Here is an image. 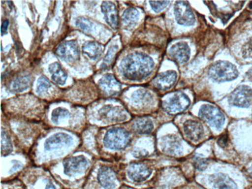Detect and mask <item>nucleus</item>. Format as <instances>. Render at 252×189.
<instances>
[{"mask_svg":"<svg viewBox=\"0 0 252 189\" xmlns=\"http://www.w3.org/2000/svg\"><path fill=\"white\" fill-rule=\"evenodd\" d=\"M155 62L143 53H132L123 59L120 70L125 78L131 81H141L152 74Z\"/></svg>","mask_w":252,"mask_h":189,"instance_id":"nucleus-1","label":"nucleus"},{"mask_svg":"<svg viewBox=\"0 0 252 189\" xmlns=\"http://www.w3.org/2000/svg\"><path fill=\"white\" fill-rule=\"evenodd\" d=\"M209 76L217 82H230L238 78V71L230 62L220 61L210 67Z\"/></svg>","mask_w":252,"mask_h":189,"instance_id":"nucleus-2","label":"nucleus"},{"mask_svg":"<svg viewBox=\"0 0 252 189\" xmlns=\"http://www.w3.org/2000/svg\"><path fill=\"white\" fill-rule=\"evenodd\" d=\"M130 135L123 128H112L105 135L103 139L105 147L110 150H123L130 144Z\"/></svg>","mask_w":252,"mask_h":189,"instance_id":"nucleus-3","label":"nucleus"},{"mask_svg":"<svg viewBox=\"0 0 252 189\" xmlns=\"http://www.w3.org/2000/svg\"><path fill=\"white\" fill-rule=\"evenodd\" d=\"M190 99L182 92L174 93L170 97L163 101L164 111L170 115L178 114L185 111L189 106Z\"/></svg>","mask_w":252,"mask_h":189,"instance_id":"nucleus-4","label":"nucleus"},{"mask_svg":"<svg viewBox=\"0 0 252 189\" xmlns=\"http://www.w3.org/2000/svg\"><path fill=\"white\" fill-rule=\"evenodd\" d=\"M199 117L210 126L220 129L225 122V117L219 108L213 105H204L199 109Z\"/></svg>","mask_w":252,"mask_h":189,"instance_id":"nucleus-5","label":"nucleus"},{"mask_svg":"<svg viewBox=\"0 0 252 189\" xmlns=\"http://www.w3.org/2000/svg\"><path fill=\"white\" fill-rule=\"evenodd\" d=\"M56 55L64 62L72 64L79 59V48L75 40L64 41L57 47Z\"/></svg>","mask_w":252,"mask_h":189,"instance_id":"nucleus-6","label":"nucleus"},{"mask_svg":"<svg viewBox=\"0 0 252 189\" xmlns=\"http://www.w3.org/2000/svg\"><path fill=\"white\" fill-rule=\"evenodd\" d=\"M174 14L178 24L183 26H192L195 18L189 4L185 1H178L174 6Z\"/></svg>","mask_w":252,"mask_h":189,"instance_id":"nucleus-7","label":"nucleus"},{"mask_svg":"<svg viewBox=\"0 0 252 189\" xmlns=\"http://www.w3.org/2000/svg\"><path fill=\"white\" fill-rule=\"evenodd\" d=\"M252 99V89L249 86H241L230 94V104L237 107L246 108L251 105Z\"/></svg>","mask_w":252,"mask_h":189,"instance_id":"nucleus-8","label":"nucleus"},{"mask_svg":"<svg viewBox=\"0 0 252 189\" xmlns=\"http://www.w3.org/2000/svg\"><path fill=\"white\" fill-rule=\"evenodd\" d=\"M89 161L84 156H77L66 159L64 161V174L68 176L83 172L87 168Z\"/></svg>","mask_w":252,"mask_h":189,"instance_id":"nucleus-9","label":"nucleus"},{"mask_svg":"<svg viewBox=\"0 0 252 189\" xmlns=\"http://www.w3.org/2000/svg\"><path fill=\"white\" fill-rule=\"evenodd\" d=\"M72 137L67 133H59L52 135L46 140L44 143V149L51 151L64 148L72 143Z\"/></svg>","mask_w":252,"mask_h":189,"instance_id":"nucleus-10","label":"nucleus"},{"mask_svg":"<svg viewBox=\"0 0 252 189\" xmlns=\"http://www.w3.org/2000/svg\"><path fill=\"white\" fill-rule=\"evenodd\" d=\"M168 55L170 56L171 59L175 61L178 64H185L189 59V47L187 43L179 42L171 47L168 51Z\"/></svg>","mask_w":252,"mask_h":189,"instance_id":"nucleus-11","label":"nucleus"},{"mask_svg":"<svg viewBox=\"0 0 252 189\" xmlns=\"http://www.w3.org/2000/svg\"><path fill=\"white\" fill-rule=\"evenodd\" d=\"M183 129L187 138L193 143L200 141L204 136L203 125L197 121L188 120L185 123Z\"/></svg>","mask_w":252,"mask_h":189,"instance_id":"nucleus-12","label":"nucleus"},{"mask_svg":"<svg viewBox=\"0 0 252 189\" xmlns=\"http://www.w3.org/2000/svg\"><path fill=\"white\" fill-rule=\"evenodd\" d=\"M152 169L150 167L143 164H132L128 168V177L133 182H145L152 175Z\"/></svg>","mask_w":252,"mask_h":189,"instance_id":"nucleus-13","label":"nucleus"},{"mask_svg":"<svg viewBox=\"0 0 252 189\" xmlns=\"http://www.w3.org/2000/svg\"><path fill=\"white\" fill-rule=\"evenodd\" d=\"M102 11L106 23L110 26V28L117 30L119 27V17L115 4L109 1L102 2Z\"/></svg>","mask_w":252,"mask_h":189,"instance_id":"nucleus-14","label":"nucleus"},{"mask_svg":"<svg viewBox=\"0 0 252 189\" xmlns=\"http://www.w3.org/2000/svg\"><path fill=\"white\" fill-rule=\"evenodd\" d=\"M177 80L176 71H168L161 73L153 81L155 87L160 90H168L171 89Z\"/></svg>","mask_w":252,"mask_h":189,"instance_id":"nucleus-15","label":"nucleus"},{"mask_svg":"<svg viewBox=\"0 0 252 189\" xmlns=\"http://www.w3.org/2000/svg\"><path fill=\"white\" fill-rule=\"evenodd\" d=\"M99 85L101 89L110 95L118 94L121 90V84L117 82L114 75L110 74L102 77L99 80Z\"/></svg>","mask_w":252,"mask_h":189,"instance_id":"nucleus-16","label":"nucleus"},{"mask_svg":"<svg viewBox=\"0 0 252 189\" xmlns=\"http://www.w3.org/2000/svg\"><path fill=\"white\" fill-rule=\"evenodd\" d=\"M98 180L105 189H113L116 186V175L110 167H102L98 173Z\"/></svg>","mask_w":252,"mask_h":189,"instance_id":"nucleus-17","label":"nucleus"},{"mask_svg":"<svg viewBox=\"0 0 252 189\" xmlns=\"http://www.w3.org/2000/svg\"><path fill=\"white\" fill-rule=\"evenodd\" d=\"M32 78L28 75H20L9 82V91L13 93H22L29 89Z\"/></svg>","mask_w":252,"mask_h":189,"instance_id":"nucleus-18","label":"nucleus"},{"mask_svg":"<svg viewBox=\"0 0 252 189\" xmlns=\"http://www.w3.org/2000/svg\"><path fill=\"white\" fill-rule=\"evenodd\" d=\"M48 70H49L50 74L51 75V79L53 80L54 82L58 85H61V86H63L65 84L67 78H68V75L59 62H55V63L50 64Z\"/></svg>","mask_w":252,"mask_h":189,"instance_id":"nucleus-19","label":"nucleus"},{"mask_svg":"<svg viewBox=\"0 0 252 189\" xmlns=\"http://www.w3.org/2000/svg\"><path fill=\"white\" fill-rule=\"evenodd\" d=\"M103 50H104L103 46L95 41L86 42L82 47L83 53L93 60L99 59V57L102 55Z\"/></svg>","mask_w":252,"mask_h":189,"instance_id":"nucleus-20","label":"nucleus"},{"mask_svg":"<svg viewBox=\"0 0 252 189\" xmlns=\"http://www.w3.org/2000/svg\"><path fill=\"white\" fill-rule=\"evenodd\" d=\"M214 187L217 189H237L235 182L223 174H217L211 177Z\"/></svg>","mask_w":252,"mask_h":189,"instance_id":"nucleus-21","label":"nucleus"},{"mask_svg":"<svg viewBox=\"0 0 252 189\" xmlns=\"http://www.w3.org/2000/svg\"><path fill=\"white\" fill-rule=\"evenodd\" d=\"M133 129L139 134H149L153 130L154 124L150 119L144 117L139 119L134 123Z\"/></svg>","mask_w":252,"mask_h":189,"instance_id":"nucleus-22","label":"nucleus"},{"mask_svg":"<svg viewBox=\"0 0 252 189\" xmlns=\"http://www.w3.org/2000/svg\"><path fill=\"white\" fill-rule=\"evenodd\" d=\"M138 19V10L135 8H129L123 14V24L126 29H130L137 24Z\"/></svg>","mask_w":252,"mask_h":189,"instance_id":"nucleus-23","label":"nucleus"},{"mask_svg":"<svg viewBox=\"0 0 252 189\" xmlns=\"http://www.w3.org/2000/svg\"><path fill=\"white\" fill-rule=\"evenodd\" d=\"M13 151L11 140L6 131L2 129L1 133V152L2 156H7Z\"/></svg>","mask_w":252,"mask_h":189,"instance_id":"nucleus-24","label":"nucleus"},{"mask_svg":"<svg viewBox=\"0 0 252 189\" xmlns=\"http://www.w3.org/2000/svg\"><path fill=\"white\" fill-rule=\"evenodd\" d=\"M180 146L181 144L176 140H168L164 141V144H163V151L165 153L176 155L179 153Z\"/></svg>","mask_w":252,"mask_h":189,"instance_id":"nucleus-25","label":"nucleus"},{"mask_svg":"<svg viewBox=\"0 0 252 189\" xmlns=\"http://www.w3.org/2000/svg\"><path fill=\"white\" fill-rule=\"evenodd\" d=\"M75 26L77 28H79L82 32L86 33H91L92 29H93V23L86 17H80L77 18L76 21H75Z\"/></svg>","mask_w":252,"mask_h":189,"instance_id":"nucleus-26","label":"nucleus"},{"mask_svg":"<svg viewBox=\"0 0 252 189\" xmlns=\"http://www.w3.org/2000/svg\"><path fill=\"white\" fill-rule=\"evenodd\" d=\"M51 88V83L46 77H40L37 80V93L40 95L46 94Z\"/></svg>","mask_w":252,"mask_h":189,"instance_id":"nucleus-27","label":"nucleus"},{"mask_svg":"<svg viewBox=\"0 0 252 189\" xmlns=\"http://www.w3.org/2000/svg\"><path fill=\"white\" fill-rule=\"evenodd\" d=\"M69 116L68 110L64 108H57L52 112L51 120L55 124H59L62 120H64Z\"/></svg>","mask_w":252,"mask_h":189,"instance_id":"nucleus-28","label":"nucleus"},{"mask_svg":"<svg viewBox=\"0 0 252 189\" xmlns=\"http://www.w3.org/2000/svg\"><path fill=\"white\" fill-rule=\"evenodd\" d=\"M117 51H118L117 46H113V47H110V49L108 51V53L106 54V57H105L103 62H102V65H101L102 68H106V67H110V64L114 62Z\"/></svg>","mask_w":252,"mask_h":189,"instance_id":"nucleus-29","label":"nucleus"},{"mask_svg":"<svg viewBox=\"0 0 252 189\" xmlns=\"http://www.w3.org/2000/svg\"><path fill=\"white\" fill-rule=\"evenodd\" d=\"M150 5L152 9L156 13H159L166 8L169 3V1H150Z\"/></svg>","mask_w":252,"mask_h":189,"instance_id":"nucleus-30","label":"nucleus"},{"mask_svg":"<svg viewBox=\"0 0 252 189\" xmlns=\"http://www.w3.org/2000/svg\"><path fill=\"white\" fill-rule=\"evenodd\" d=\"M241 53L245 59H252V37L243 46Z\"/></svg>","mask_w":252,"mask_h":189,"instance_id":"nucleus-31","label":"nucleus"},{"mask_svg":"<svg viewBox=\"0 0 252 189\" xmlns=\"http://www.w3.org/2000/svg\"><path fill=\"white\" fill-rule=\"evenodd\" d=\"M194 165L196 169L203 171L208 166V161L207 159L203 158H195L194 160Z\"/></svg>","mask_w":252,"mask_h":189,"instance_id":"nucleus-32","label":"nucleus"},{"mask_svg":"<svg viewBox=\"0 0 252 189\" xmlns=\"http://www.w3.org/2000/svg\"><path fill=\"white\" fill-rule=\"evenodd\" d=\"M218 144L221 148H225L227 145V144H228V136H227V135H222L218 139Z\"/></svg>","mask_w":252,"mask_h":189,"instance_id":"nucleus-33","label":"nucleus"},{"mask_svg":"<svg viewBox=\"0 0 252 189\" xmlns=\"http://www.w3.org/2000/svg\"><path fill=\"white\" fill-rule=\"evenodd\" d=\"M8 27H9V21L5 20L2 23V27H1V33H2V35L6 34V32H7Z\"/></svg>","mask_w":252,"mask_h":189,"instance_id":"nucleus-34","label":"nucleus"},{"mask_svg":"<svg viewBox=\"0 0 252 189\" xmlns=\"http://www.w3.org/2000/svg\"><path fill=\"white\" fill-rule=\"evenodd\" d=\"M45 189H55V186L51 182H48L46 186Z\"/></svg>","mask_w":252,"mask_h":189,"instance_id":"nucleus-35","label":"nucleus"},{"mask_svg":"<svg viewBox=\"0 0 252 189\" xmlns=\"http://www.w3.org/2000/svg\"><path fill=\"white\" fill-rule=\"evenodd\" d=\"M247 76L249 77L250 79H252V67L247 72Z\"/></svg>","mask_w":252,"mask_h":189,"instance_id":"nucleus-36","label":"nucleus"},{"mask_svg":"<svg viewBox=\"0 0 252 189\" xmlns=\"http://www.w3.org/2000/svg\"><path fill=\"white\" fill-rule=\"evenodd\" d=\"M249 8L252 9V2H251L250 4H249Z\"/></svg>","mask_w":252,"mask_h":189,"instance_id":"nucleus-37","label":"nucleus"},{"mask_svg":"<svg viewBox=\"0 0 252 189\" xmlns=\"http://www.w3.org/2000/svg\"><path fill=\"white\" fill-rule=\"evenodd\" d=\"M250 172H251V174H252V167H251V168H250Z\"/></svg>","mask_w":252,"mask_h":189,"instance_id":"nucleus-38","label":"nucleus"}]
</instances>
